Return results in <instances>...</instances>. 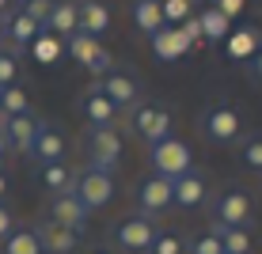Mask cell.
Instances as JSON below:
<instances>
[{
    "label": "cell",
    "instance_id": "cell-1",
    "mask_svg": "<svg viewBox=\"0 0 262 254\" xmlns=\"http://www.w3.org/2000/svg\"><path fill=\"white\" fill-rule=\"evenodd\" d=\"M148 163H152V175L175 182V178H183L186 171H194V152H190L186 141H179L175 133H171L167 141H160V144L148 148Z\"/></svg>",
    "mask_w": 262,
    "mask_h": 254
},
{
    "label": "cell",
    "instance_id": "cell-2",
    "mask_svg": "<svg viewBox=\"0 0 262 254\" xmlns=\"http://www.w3.org/2000/svg\"><path fill=\"white\" fill-rule=\"evenodd\" d=\"M198 129H202V137L209 144H232V141L243 137V118L232 103H213L209 110L202 114Z\"/></svg>",
    "mask_w": 262,
    "mask_h": 254
},
{
    "label": "cell",
    "instance_id": "cell-3",
    "mask_svg": "<svg viewBox=\"0 0 262 254\" xmlns=\"http://www.w3.org/2000/svg\"><path fill=\"white\" fill-rule=\"evenodd\" d=\"M156 235H160L156 216L133 213V216H125L118 228H114V247L125 250V254H148L152 243H156Z\"/></svg>",
    "mask_w": 262,
    "mask_h": 254
},
{
    "label": "cell",
    "instance_id": "cell-4",
    "mask_svg": "<svg viewBox=\"0 0 262 254\" xmlns=\"http://www.w3.org/2000/svg\"><path fill=\"white\" fill-rule=\"evenodd\" d=\"M251 216H255V201H251L247 190L228 186L213 197V224L224 228H251Z\"/></svg>",
    "mask_w": 262,
    "mask_h": 254
},
{
    "label": "cell",
    "instance_id": "cell-5",
    "mask_svg": "<svg viewBox=\"0 0 262 254\" xmlns=\"http://www.w3.org/2000/svg\"><path fill=\"white\" fill-rule=\"evenodd\" d=\"M65 53L76 61V65L92 68L95 76L114 72V57H111V50L103 46V38H92V34H84V31H76L72 38H65Z\"/></svg>",
    "mask_w": 262,
    "mask_h": 254
},
{
    "label": "cell",
    "instance_id": "cell-6",
    "mask_svg": "<svg viewBox=\"0 0 262 254\" xmlns=\"http://www.w3.org/2000/svg\"><path fill=\"white\" fill-rule=\"evenodd\" d=\"M72 194L84 201L88 213H92V209H103V205L114 197V171H103V167H84V171H76Z\"/></svg>",
    "mask_w": 262,
    "mask_h": 254
},
{
    "label": "cell",
    "instance_id": "cell-7",
    "mask_svg": "<svg viewBox=\"0 0 262 254\" xmlns=\"http://www.w3.org/2000/svg\"><path fill=\"white\" fill-rule=\"evenodd\" d=\"M84 148H88V167H103V171H114L122 159V137L114 125L106 129H88L84 133Z\"/></svg>",
    "mask_w": 262,
    "mask_h": 254
},
{
    "label": "cell",
    "instance_id": "cell-8",
    "mask_svg": "<svg viewBox=\"0 0 262 254\" xmlns=\"http://www.w3.org/2000/svg\"><path fill=\"white\" fill-rule=\"evenodd\" d=\"M95 91L103 95L106 103L114 106V110H129V106L141 103V84H137V76H133V72H122V68H114V72H106V76H99Z\"/></svg>",
    "mask_w": 262,
    "mask_h": 254
},
{
    "label": "cell",
    "instance_id": "cell-9",
    "mask_svg": "<svg viewBox=\"0 0 262 254\" xmlns=\"http://www.w3.org/2000/svg\"><path fill=\"white\" fill-rule=\"evenodd\" d=\"M133 133L148 144H160V141H167L171 137V110L167 106H156V103H144L133 110Z\"/></svg>",
    "mask_w": 262,
    "mask_h": 254
},
{
    "label": "cell",
    "instance_id": "cell-10",
    "mask_svg": "<svg viewBox=\"0 0 262 254\" xmlns=\"http://www.w3.org/2000/svg\"><path fill=\"white\" fill-rule=\"evenodd\" d=\"M46 220L61 224V228H69L76 235H84L88 232V209H84V201H80L72 190H65V194H50V216H46Z\"/></svg>",
    "mask_w": 262,
    "mask_h": 254
},
{
    "label": "cell",
    "instance_id": "cell-11",
    "mask_svg": "<svg viewBox=\"0 0 262 254\" xmlns=\"http://www.w3.org/2000/svg\"><path fill=\"white\" fill-rule=\"evenodd\" d=\"M171 182L167 178H160V175H148V178H141L137 182V209H141V216H160V213H167L171 209Z\"/></svg>",
    "mask_w": 262,
    "mask_h": 254
},
{
    "label": "cell",
    "instance_id": "cell-12",
    "mask_svg": "<svg viewBox=\"0 0 262 254\" xmlns=\"http://www.w3.org/2000/svg\"><path fill=\"white\" fill-rule=\"evenodd\" d=\"M152 53H156V61H164V65H175V61H183L186 53H190V38L183 34V27H160L156 34H152Z\"/></svg>",
    "mask_w": 262,
    "mask_h": 254
},
{
    "label": "cell",
    "instance_id": "cell-13",
    "mask_svg": "<svg viewBox=\"0 0 262 254\" xmlns=\"http://www.w3.org/2000/svg\"><path fill=\"white\" fill-rule=\"evenodd\" d=\"M0 19H4V38L12 42L15 50H27V46H31V42L42 34V23H38V19H31L23 8H12V12L0 15Z\"/></svg>",
    "mask_w": 262,
    "mask_h": 254
},
{
    "label": "cell",
    "instance_id": "cell-14",
    "mask_svg": "<svg viewBox=\"0 0 262 254\" xmlns=\"http://www.w3.org/2000/svg\"><path fill=\"white\" fill-rule=\"evenodd\" d=\"M171 190H175V194H171V205H179V209H198L209 197V182H205L202 171H186L183 178L171 182Z\"/></svg>",
    "mask_w": 262,
    "mask_h": 254
},
{
    "label": "cell",
    "instance_id": "cell-15",
    "mask_svg": "<svg viewBox=\"0 0 262 254\" xmlns=\"http://www.w3.org/2000/svg\"><path fill=\"white\" fill-rule=\"evenodd\" d=\"M38 129H42V118L38 114H15V118H8L4 122V137H8V148H15V152H31V144L34 137H38Z\"/></svg>",
    "mask_w": 262,
    "mask_h": 254
},
{
    "label": "cell",
    "instance_id": "cell-16",
    "mask_svg": "<svg viewBox=\"0 0 262 254\" xmlns=\"http://www.w3.org/2000/svg\"><path fill=\"white\" fill-rule=\"evenodd\" d=\"M27 156L38 163V167H42V163H61V159H65V133L42 122V129H38V137H34V144H31Z\"/></svg>",
    "mask_w": 262,
    "mask_h": 254
},
{
    "label": "cell",
    "instance_id": "cell-17",
    "mask_svg": "<svg viewBox=\"0 0 262 254\" xmlns=\"http://www.w3.org/2000/svg\"><path fill=\"white\" fill-rule=\"evenodd\" d=\"M46 34L53 38H72V34L80 31V4H72V0H53V12L46 15V27H42Z\"/></svg>",
    "mask_w": 262,
    "mask_h": 254
},
{
    "label": "cell",
    "instance_id": "cell-18",
    "mask_svg": "<svg viewBox=\"0 0 262 254\" xmlns=\"http://www.w3.org/2000/svg\"><path fill=\"white\" fill-rule=\"evenodd\" d=\"M34 232H38L42 254H72L80 247V235L69 232V228H61V224H53V220H42Z\"/></svg>",
    "mask_w": 262,
    "mask_h": 254
},
{
    "label": "cell",
    "instance_id": "cell-19",
    "mask_svg": "<svg viewBox=\"0 0 262 254\" xmlns=\"http://www.w3.org/2000/svg\"><path fill=\"white\" fill-rule=\"evenodd\" d=\"M262 50V31L258 27H236V31L224 38V53H228L232 61H251L255 53Z\"/></svg>",
    "mask_w": 262,
    "mask_h": 254
},
{
    "label": "cell",
    "instance_id": "cell-20",
    "mask_svg": "<svg viewBox=\"0 0 262 254\" xmlns=\"http://www.w3.org/2000/svg\"><path fill=\"white\" fill-rule=\"evenodd\" d=\"M198 27H202V46H224V38L232 34V19L224 12H216V8H202Z\"/></svg>",
    "mask_w": 262,
    "mask_h": 254
},
{
    "label": "cell",
    "instance_id": "cell-21",
    "mask_svg": "<svg viewBox=\"0 0 262 254\" xmlns=\"http://www.w3.org/2000/svg\"><path fill=\"white\" fill-rule=\"evenodd\" d=\"M80 114L88 118V125H92V129H106V125H114V114H118V110H114V106L92 87V91L80 99Z\"/></svg>",
    "mask_w": 262,
    "mask_h": 254
},
{
    "label": "cell",
    "instance_id": "cell-22",
    "mask_svg": "<svg viewBox=\"0 0 262 254\" xmlns=\"http://www.w3.org/2000/svg\"><path fill=\"white\" fill-rule=\"evenodd\" d=\"M80 31L92 34V38H103L111 31V8L99 4V0H84L80 4Z\"/></svg>",
    "mask_w": 262,
    "mask_h": 254
},
{
    "label": "cell",
    "instance_id": "cell-23",
    "mask_svg": "<svg viewBox=\"0 0 262 254\" xmlns=\"http://www.w3.org/2000/svg\"><path fill=\"white\" fill-rule=\"evenodd\" d=\"M38 182L46 186L50 194H65V190H72V182H76V171H72L65 159L61 163H42L38 167Z\"/></svg>",
    "mask_w": 262,
    "mask_h": 254
},
{
    "label": "cell",
    "instance_id": "cell-24",
    "mask_svg": "<svg viewBox=\"0 0 262 254\" xmlns=\"http://www.w3.org/2000/svg\"><path fill=\"white\" fill-rule=\"evenodd\" d=\"M209 228L216 232L224 254H251V250H255V235H251V228H224V224H209Z\"/></svg>",
    "mask_w": 262,
    "mask_h": 254
},
{
    "label": "cell",
    "instance_id": "cell-25",
    "mask_svg": "<svg viewBox=\"0 0 262 254\" xmlns=\"http://www.w3.org/2000/svg\"><path fill=\"white\" fill-rule=\"evenodd\" d=\"M133 23H137V31H144L148 38L160 27H167L164 12H160V0H133Z\"/></svg>",
    "mask_w": 262,
    "mask_h": 254
},
{
    "label": "cell",
    "instance_id": "cell-26",
    "mask_svg": "<svg viewBox=\"0 0 262 254\" xmlns=\"http://www.w3.org/2000/svg\"><path fill=\"white\" fill-rule=\"evenodd\" d=\"M0 254H42L38 232L34 228H15L4 243H0Z\"/></svg>",
    "mask_w": 262,
    "mask_h": 254
},
{
    "label": "cell",
    "instance_id": "cell-27",
    "mask_svg": "<svg viewBox=\"0 0 262 254\" xmlns=\"http://www.w3.org/2000/svg\"><path fill=\"white\" fill-rule=\"evenodd\" d=\"M31 53H34V61H38V65H57V61L65 57V46H61V38H53V34L42 31L38 38L31 42Z\"/></svg>",
    "mask_w": 262,
    "mask_h": 254
},
{
    "label": "cell",
    "instance_id": "cell-28",
    "mask_svg": "<svg viewBox=\"0 0 262 254\" xmlns=\"http://www.w3.org/2000/svg\"><path fill=\"white\" fill-rule=\"evenodd\" d=\"M0 114H4V118H15V114H31V95H27L19 84L4 87V91H0Z\"/></svg>",
    "mask_w": 262,
    "mask_h": 254
},
{
    "label": "cell",
    "instance_id": "cell-29",
    "mask_svg": "<svg viewBox=\"0 0 262 254\" xmlns=\"http://www.w3.org/2000/svg\"><path fill=\"white\" fill-rule=\"evenodd\" d=\"M239 159L247 171H262V133H243L239 137Z\"/></svg>",
    "mask_w": 262,
    "mask_h": 254
},
{
    "label": "cell",
    "instance_id": "cell-30",
    "mask_svg": "<svg viewBox=\"0 0 262 254\" xmlns=\"http://www.w3.org/2000/svg\"><path fill=\"white\" fill-rule=\"evenodd\" d=\"M160 12H164L167 27H183L194 15V4H190V0H160Z\"/></svg>",
    "mask_w": 262,
    "mask_h": 254
},
{
    "label": "cell",
    "instance_id": "cell-31",
    "mask_svg": "<svg viewBox=\"0 0 262 254\" xmlns=\"http://www.w3.org/2000/svg\"><path fill=\"white\" fill-rule=\"evenodd\" d=\"M186 250H190V254H224V247H221V239H216V232H213V228H205V232L190 235Z\"/></svg>",
    "mask_w": 262,
    "mask_h": 254
},
{
    "label": "cell",
    "instance_id": "cell-32",
    "mask_svg": "<svg viewBox=\"0 0 262 254\" xmlns=\"http://www.w3.org/2000/svg\"><path fill=\"white\" fill-rule=\"evenodd\" d=\"M15 72H19V57H15V50H0V91L15 84Z\"/></svg>",
    "mask_w": 262,
    "mask_h": 254
},
{
    "label": "cell",
    "instance_id": "cell-33",
    "mask_svg": "<svg viewBox=\"0 0 262 254\" xmlns=\"http://www.w3.org/2000/svg\"><path fill=\"white\" fill-rule=\"evenodd\" d=\"M183 250H186V243L179 239L175 232H160V235H156V243H152V250H148V254H183Z\"/></svg>",
    "mask_w": 262,
    "mask_h": 254
},
{
    "label": "cell",
    "instance_id": "cell-34",
    "mask_svg": "<svg viewBox=\"0 0 262 254\" xmlns=\"http://www.w3.org/2000/svg\"><path fill=\"white\" fill-rule=\"evenodd\" d=\"M19 8L31 15V19H38L42 27H46V15L53 12V0H19Z\"/></svg>",
    "mask_w": 262,
    "mask_h": 254
},
{
    "label": "cell",
    "instance_id": "cell-35",
    "mask_svg": "<svg viewBox=\"0 0 262 254\" xmlns=\"http://www.w3.org/2000/svg\"><path fill=\"white\" fill-rule=\"evenodd\" d=\"M205 8H216V12H224L228 19H236V15H243L247 0H205Z\"/></svg>",
    "mask_w": 262,
    "mask_h": 254
},
{
    "label": "cell",
    "instance_id": "cell-36",
    "mask_svg": "<svg viewBox=\"0 0 262 254\" xmlns=\"http://www.w3.org/2000/svg\"><path fill=\"white\" fill-rule=\"evenodd\" d=\"M12 232H15V216H12V209H8L4 201H0V243H4Z\"/></svg>",
    "mask_w": 262,
    "mask_h": 254
},
{
    "label": "cell",
    "instance_id": "cell-37",
    "mask_svg": "<svg viewBox=\"0 0 262 254\" xmlns=\"http://www.w3.org/2000/svg\"><path fill=\"white\" fill-rule=\"evenodd\" d=\"M183 34L190 38V46H202V27H198V12H194L190 19L183 23Z\"/></svg>",
    "mask_w": 262,
    "mask_h": 254
},
{
    "label": "cell",
    "instance_id": "cell-38",
    "mask_svg": "<svg viewBox=\"0 0 262 254\" xmlns=\"http://www.w3.org/2000/svg\"><path fill=\"white\" fill-rule=\"evenodd\" d=\"M251 80H255V84H262V50L251 57Z\"/></svg>",
    "mask_w": 262,
    "mask_h": 254
},
{
    "label": "cell",
    "instance_id": "cell-39",
    "mask_svg": "<svg viewBox=\"0 0 262 254\" xmlns=\"http://www.w3.org/2000/svg\"><path fill=\"white\" fill-rule=\"evenodd\" d=\"M4 197H8V175L0 171V201H4Z\"/></svg>",
    "mask_w": 262,
    "mask_h": 254
},
{
    "label": "cell",
    "instance_id": "cell-40",
    "mask_svg": "<svg viewBox=\"0 0 262 254\" xmlns=\"http://www.w3.org/2000/svg\"><path fill=\"white\" fill-rule=\"evenodd\" d=\"M4 152H8V137H4V129H0V159H4Z\"/></svg>",
    "mask_w": 262,
    "mask_h": 254
},
{
    "label": "cell",
    "instance_id": "cell-41",
    "mask_svg": "<svg viewBox=\"0 0 262 254\" xmlns=\"http://www.w3.org/2000/svg\"><path fill=\"white\" fill-rule=\"evenodd\" d=\"M12 12V0H0V15H8Z\"/></svg>",
    "mask_w": 262,
    "mask_h": 254
},
{
    "label": "cell",
    "instance_id": "cell-42",
    "mask_svg": "<svg viewBox=\"0 0 262 254\" xmlns=\"http://www.w3.org/2000/svg\"><path fill=\"white\" fill-rule=\"evenodd\" d=\"M0 46H4V19H0Z\"/></svg>",
    "mask_w": 262,
    "mask_h": 254
},
{
    "label": "cell",
    "instance_id": "cell-43",
    "mask_svg": "<svg viewBox=\"0 0 262 254\" xmlns=\"http://www.w3.org/2000/svg\"><path fill=\"white\" fill-rule=\"evenodd\" d=\"M92 254H111V250H92Z\"/></svg>",
    "mask_w": 262,
    "mask_h": 254
},
{
    "label": "cell",
    "instance_id": "cell-44",
    "mask_svg": "<svg viewBox=\"0 0 262 254\" xmlns=\"http://www.w3.org/2000/svg\"><path fill=\"white\" fill-rule=\"evenodd\" d=\"M190 4H205V0H190Z\"/></svg>",
    "mask_w": 262,
    "mask_h": 254
},
{
    "label": "cell",
    "instance_id": "cell-45",
    "mask_svg": "<svg viewBox=\"0 0 262 254\" xmlns=\"http://www.w3.org/2000/svg\"><path fill=\"white\" fill-rule=\"evenodd\" d=\"M80 4H84V0H80Z\"/></svg>",
    "mask_w": 262,
    "mask_h": 254
}]
</instances>
